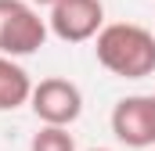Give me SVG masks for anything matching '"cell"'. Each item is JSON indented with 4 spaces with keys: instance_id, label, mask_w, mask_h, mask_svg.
Here are the masks:
<instances>
[{
    "instance_id": "6da1fadb",
    "label": "cell",
    "mask_w": 155,
    "mask_h": 151,
    "mask_svg": "<svg viewBox=\"0 0 155 151\" xmlns=\"http://www.w3.org/2000/svg\"><path fill=\"white\" fill-rule=\"evenodd\" d=\"M97 65L119 79H144L155 72V33L137 22H112L101 25L94 36Z\"/></svg>"
},
{
    "instance_id": "7a4b0ae2",
    "label": "cell",
    "mask_w": 155,
    "mask_h": 151,
    "mask_svg": "<svg viewBox=\"0 0 155 151\" xmlns=\"http://www.w3.org/2000/svg\"><path fill=\"white\" fill-rule=\"evenodd\" d=\"M47 18H40L33 0H0V54L29 58L47 43Z\"/></svg>"
},
{
    "instance_id": "3957f363",
    "label": "cell",
    "mask_w": 155,
    "mask_h": 151,
    "mask_svg": "<svg viewBox=\"0 0 155 151\" xmlns=\"http://www.w3.org/2000/svg\"><path fill=\"white\" fill-rule=\"evenodd\" d=\"M29 108L40 122L47 126H72L79 115H83V94L72 79H61V76H51V79H40L33 83V97H29Z\"/></svg>"
},
{
    "instance_id": "277c9868",
    "label": "cell",
    "mask_w": 155,
    "mask_h": 151,
    "mask_svg": "<svg viewBox=\"0 0 155 151\" xmlns=\"http://www.w3.org/2000/svg\"><path fill=\"white\" fill-rule=\"evenodd\" d=\"M112 133L119 144L137 151L155 148V94H130L112 108Z\"/></svg>"
},
{
    "instance_id": "5b68a950",
    "label": "cell",
    "mask_w": 155,
    "mask_h": 151,
    "mask_svg": "<svg viewBox=\"0 0 155 151\" xmlns=\"http://www.w3.org/2000/svg\"><path fill=\"white\" fill-rule=\"evenodd\" d=\"M47 25L61 43H87L105 25V4L101 0H54Z\"/></svg>"
},
{
    "instance_id": "8992f818",
    "label": "cell",
    "mask_w": 155,
    "mask_h": 151,
    "mask_svg": "<svg viewBox=\"0 0 155 151\" xmlns=\"http://www.w3.org/2000/svg\"><path fill=\"white\" fill-rule=\"evenodd\" d=\"M29 97H33L29 72L11 54H0V112H15V108L29 104Z\"/></svg>"
},
{
    "instance_id": "52a82bcc",
    "label": "cell",
    "mask_w": 155,
    "mask_h": 151,
    "mask_svg": "<svg viewBox=\"0 0 155 151\" xmlns=\"http://www.w3.org/2000/svg\"><path fill=\"white\" fill-rule=\"evenodd\" d=\"M29 151H76V140H72L69 126H47V122H40V130L29 140Z\"/></svg>"
},
{
    "instance_id": "ba28073f",
    "label": "cell",
    "mask_w": 155,
    "mask_h": 151,
    "mask_svg": "<svg viewBox=\"0 0 155 151\" xmlns=\"http://www.w3.org/2000/svg\"><path fill=\"white\" fill-rule=\"evenodd\" d=\"M33 4H36V7H51L54 0H33Z\"/></svg>"
},
{
    "instance_id": "9c48e42d",
    "label": "cell",
    "mask_w": 155,
    "mask_h": 151,
    "mask_svg": "<svg viewBox=\"0 0 155 151\" xmlns=\"http://www.w3.org/2000/svg\"><path fill=\"white\" fill-rule=\"evenodd\" d=\"M90 151H112V148H90Z\"/></svg>"
},
{
    "instance_id": "30bf717a",
    "label": "cell",
    "mask_w": 155,
    "mask_h": 151,
    "mask_svg": "<svg viewBox=\"0 0 155 151\" xmlns=\"http://www.w3.org/2000/svg\"><path fill=\"white\" fill-rule=\"evenodd\" d=\"M148 151H155V148H148Z\"/></svg>"
}]
</instances>
